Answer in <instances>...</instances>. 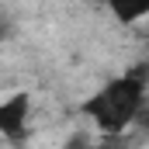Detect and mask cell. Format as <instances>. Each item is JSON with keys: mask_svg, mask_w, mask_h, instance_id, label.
Segmentation results:
<instances>
[{"mask_svg": "<svg viewBox=\"0 0 149 149\" xmlns=\"http://www.w3.org/2000/svg\"><path fill=\"white\" fill-rule=\"evenodd\" d=\"M149 97V66H132L125 73L111 76L97 94L83 101V114L104 132V135H121L132 121L142 118Z\"/></svg>", "mask_w": 149, "mask_h": 149, "instance_id": "6da1fadb", "label": "cell"}, {"mask_svg": "<svg viewBox=\"0 0 149 149\" xmlns=\"http://www.w3.org/2000/svg\"><path fill=\"white\" fill-rule=\"evenodd\" d=\"M28 111H31L28 94H10L7 101H0V135L7 142H21L28 135Z\"/></svg>", "mask_w": 149, "mask_h": 149, "instance_id": "7a4b0ae2", "label": "cell"}, {"mask_svg": "<svg viewBox=\"0 0 149 149\" xmlns=\"http://www.w3.org/2000/svg\"><path fill=\"white\" fill-rule=\"evenodd\" d=\"M108 7L121 24H139L142 17H149V0H108Z\"/></svg>", "mask_w": 149, "mask_h": 149, "instance_id": "3957f363", "label": "cell"}]
</instances>
